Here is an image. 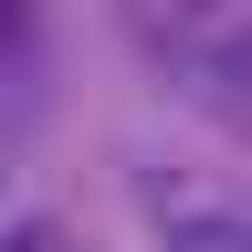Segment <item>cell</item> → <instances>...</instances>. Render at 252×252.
<instances>
[]
</instances>
